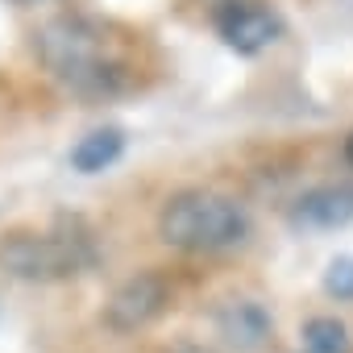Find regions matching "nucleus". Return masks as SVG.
Masks as SVG:
<instances>
[{"instance_id": "obj_1", "label": "nucleus", "mask_w": 353, "mask_h": 353, "mask_svg": "<svg viewBox=\"0 0 353 353\" xmlns=\"http://www.w3.org/2000/svg\"><path fill=\"white\" fill-rule=\"evenodd\" d=\"M38 59L63 88H71L75 96H88V100L117 96L129 79V67L112 50L104 26L88 21V17L46 21L38 30Z\"/></svg>"}, {"instance_id": "obj_4", "label": "nucleus", "mask_w": 353, "mask_h": 353, "mask_svg": "<svg viewBox=\"0 0 353 353\" xmlns=\"http://www.w3.org/2000/svg\"><path fill=\"white\" fill-rule=\"evenodd\" d=\"M216 34L225 38L229 50L258 54L270 42H279L283 21H279L274 9L262 5V0H221V9H216Z\"/></svg>"}, {"instance_id": "obj_9", "label": "nucleus", "mask_w": 353, "mask_h": 353, "mask_svg": "<svg viewBox=\"0 0 353 353\" xmlns=\"http://www.w3.org/2000/svg\"><path fill=\"white\" fill-rule=\"evenodd\" d=\"M303 349L307 353H353V336L336 316H312L303 324Z\"/></svg>"}, {"instance_id": "obj_8", "label": "nucleus", "mask_w": 353, "mask_h": 353, "mask_svg": "<svg viewBox=\"0 0 353 353\" xmlns=\"http://www.w3.org/2000/svg\"><path fill=\"white\" fill-rule=\"evenodd\" d=\"M121 154H125V133H121L117 125H104V129H92L88 137L75 141L71 166H75L79 174H96V170H108Z\"/></svg>"}, {"instance_id": "obj_11", "label": "nucleus", "mask_w": 353, "mask_h": 353, "mask_svg": "<svg viewBox=\"0 0 353 353\" xmlns=\"http://www.w3.org/2000/svg\"><path fill=\"white\" fill-rule=\"evenodd\" d=\"M170 353H212L208 345H196V341H183V345H174Z\"/></svg>"}, {"instance_id": "obj_5", "label": "nucleus", "mask_w": 353, "mask_h": 353, "mask_svg": "<svg viewBox=\"0 0 353 353\" xmlns=\"http://www.w3.org/2000/svg\"><path fill=\"white\" fill-rule=\"evenodd\" d=\"M162 307H166V283H162V274L141 270V274L125 279V283L108 295V303H104V324L117 328V332H137V328H145Z\"/></svg>"}, {"instance_id": "obj_12", "label": "nucleus", "mask_w": 353, "mask_h": 353, "mask_svg": "<svg viewBox=\"0 0 353 353\" xmlns=\"http://www.w3.org/2000/svg\"><path fill=\"white\" fill-rule=\"evenodd\" d=\"M9 5H42V0H9Z\"/></svg>"}, {"instance_id": "obj_3", "label": "nucleus", "mask_w": 353, "mask_h": 353, "mask_svg": "<svg viewBox=\"0 0 353 353\" xmlns=\"http://www.w3.org/2000/svg\"><path fill=\"white\" fill-rule=\"evenodd\" d=\"M100 262L96 237L79 216H59L46 233H9L0 237V266L26 283H59L92 270Z\"/></svg>"}, {"instance_id": "obj_2", "label": "nucleus", "mask_w": 353, "mask_h": 353, "mask_svg": "<svg viewBox=\"0 0 353 353\" xmlns=\"http://www.w3.org/2000/svg\"><path fill=\"white\" fill-rule=\"evenodd\" d=\"M250 233H254V221H250L245 204H237L233 196H221V192H204V188L170 196L158 212V237L188 254L237 250L250 241Z\"/></svg>"}, {"instance_id": "obj_7", "label": "nucleus", "mask_w": 353, "mask_h": 353, "mask_svg": "<svg viewBox=\"0 0 353 353\" xmlns=\"http://www.w3.org/2000/svg\"><path fill=\"white\" fill-rule=\"evenodd\" d=\"M353 221V183H324L312 188L295 200L291 208V225L295 229H345Z\"/></svg>"}, {"instance_id": "obj_10", "label": "nucleus", "mask_w": 353, "mask_h": 353, "mask_svg": "<svg viewBox=\"0 0 353 353\" xmlns=\"http://www.w3.org/2000/svg\"><path fill=\"white\" fill-rule=\"evenodd\" d=\"M324 291L332 299H353V254H336L324 270Z\"/></svg>"}, {"instance_id": "obj_6", "label": "nucleus", "mask_w": 353, "mask_h": 353, "mask_svg": "<svg viewBox=\"0 0 353 353\" xmlns=\"http://www.w3.org/2000/svg\"><path fill=\"white\" fill-rule=\"evenodd\" d=\"M270 328H274V320H270V312L258 299H225L216 307V332L237 353L262 349L270 341Z\"/></svg>"}]
</instances>
